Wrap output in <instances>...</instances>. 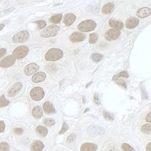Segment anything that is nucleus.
I'll list each match as a JSON object with an SVG mask.
<instances>
[{
  "mask_svg": "<svg viewBox=\"0 0 151 151\" xmlns=\"http://www.w3.org/2000/svg\"><path fill=\"white\" fill-rule=\"evenodd\" d=\"M109 24L111 27L118 30H122L124 28V24L121 20L114 19V18H111L109 20Z\"/></svg>",
  "mask_w": 151,
  "mask_h": 151,
  "instance_id": "nucleus-12",
  "label": "nucleus"
},
{
  "mask_svg": "<svg viewBox=\"0 0 151 151\" xmlns=\"http://www.w3.org/2000/svg\"><path fill=\"white\" fill-rule=\"evenodd\" d=\"M63 55V52L61 50L57 48H52L47 51L45 58L46 61H55L61 59Z\"/></svg>",
  "mask_w": 151,
  "mask_h": 151,
  "instance_id": "nucleus-1",
  "label": "nucleus"
},
{
  "mask_svg": "<svg viewBox=\"0 0 151 151\" xmlns=\"http://www.w3.org/2000/svg\"><path fill=\"white\" fill-rule=\"evenodd\" d=\"M62 15L61 14H56L51 16L49 19L50 23H52L58 24L62 19Z\"/></svg>",
  "mask_w": 151,
  "mask_h": 151,
  "instance_id": "nucleus-23",
  "label": "nucleus"
},
{
  "mask_svg": "<svg viewBox=\"0 0 151 151\" xmlns=\"http://www.w3.org/2000/svg\"><path fill=\"white\" fill-rule=\"evenodd\" d=\"M7 53V49L5 48L0 49V58L4 56Z\"/></svg>",
  "mask_w": 151,
  "mask_h": 151,
  "instance_id": "nucleus-40",
  "label": "nucleus"
},
{
  "mask_svg": "<svg viewBox=\"0 0 151 151\" xmlns=\"http://www.w3.org/2000/svg\"><path fill=\"white\" fill-rule=\"evenodd\" d=\"M96 23L92 20H84L79 24L78 29L82 32H88L94 30L96 28Z\"/></svg>",
  "mask_w": 151,
  "mask_h": 151,
  "instance_id": "nucleus-2",
  "label": "nucleus"
},
{
  "mask_svg": "<svg viewBox=\"0 0 151 151\" xmlns=\"http://www.w3.org/2000/svg\"><path fill=\"white\" fill-rule=\"evenodd\" d=\"M29 51V49L26 46H20L16 47L13 53V56L16 58L21 59L25 57L27 55Z\"/></svg>",
  "mask_w": 151,
  "mask_h": 151,
  "instance_id": "nucleus-6",
  "label": "nucleus"
},
{
  "mask_svg": "<svg viewBox=\"0 0 151 151\" xmlns=\"http://www.w3.org/2000/svg\"><path fill=\"white\" fill-rule=\"evenodd\" d=\"M16 58L13 55H8L0 61V67L8 68L14 64L16 62Z\"/></svg>",
  "mask_w": 151,
  "mask_h": 151,
  "instance_id": "nucleus-7",
  "label": "nucleus"
},
{
  "mask_svg": "<svg viewBox=\"0 0 151 151\" xmlns=\"http://www.w3.org/2000/svg\"><path fill=\"white\" fill-rule=\"evenodd\" d=\"M151 10L147 7H144L140 8L137 12V16L140 18H144L147 17L151 15Z\"/></svg>",
  "mask_w": 151,
  "mask_h": 151,
  "instance_id": "nucleus-16",
  "label": "nucleus"
},
{
  "mask_svg": "<svg viewBox=\"0 0 151 151\" xmlns=\"http://www.w3.org/2000/svg\"><path fill=\"white\" fill-rule=\"evenodd\" d=\"M40 67L35 63H31L25 67L24 72L27 76H30L39 69Z\"/></svg>",
  "mask_w": 151,
  "mask_h": 151,
  "instance_id": "nucleus-10",
  "label": "nucleus"
},
{
  "mask_svg": "<svg viewBox=\"0 0 151 151\" xmlns=\"http://www.w3.org/2000/svg\"><path fill=\"white\" fill-rule=\"evenodd\" d=\"M60 29V28L57 25H49L41 32L40 35L43 38H49L56 36Z\"/></svg>",
  "mask_w": 151,
  "mask_h": 151,
  "instance_id": "nucleus-3",
  "label": "nucleus"
},
{
  "mask_svg": "<svg viewBox=\"0 0 151 151\" xmlns=\"http://www.w3.org/2000/svg\"><path fill=\"white\" fill-rule=\"evenodd\" d=\"M5 25L4 24H1L0 25V31H1V30H2V29L5 27Z\"/></svg>",
  "mask_w": 151,
  "mask_h": 151,
  "instance_id": "nucleus-44",
  "label": "nucleus"
},
{
  "mask_svg": "<svg viewBox=\"0 0 151 151\" xmlns=\"http://www.w3.org/2000/svg\"><path fill=\"white\" fill-rule=\"evenodd\" d=\"M116 83H117L118 84L120 85L122 87H124L125 89H126V83L125 82L124 80H118V81H116Z\"/></svg>",
  "mask_w": 151,
  "mask_h": 151,
  "instance_id": "nucleus-38",
  "label": "nucleus"
},
{
  "mask_svg": "<svg viewBox=\"0 0 151 151\" xmlns=\"http://www.w3.org/2000/svg\"><path fill=\"white\" fill-rule=\"evenodd\" d=\"M86 37H87V35L85 34L80 32H75L69 36V39L71 42L75 43V42H83Z\"/></svg>",
  "mask_w": 151,
  "mask_h": 151,
  "instance_id": "nucleus-8",
  "label": "nucleus"
},
{
  "mask_svg": "<svg viewBox=\"0 0 151 151\" xmlns=\"http://www.w3.org/2000/svg\"><path fill=\"white\" fill-rule=\"evenodd\" d=\"M14 9H15V8H9V9H7V10H5L4 11V13H9L10 12L12 11H13Z\"/></svg>",
  "mask_w": 151,
  "mask_h": 151,
  "instance_id": "nucleus-43",
  "label": "nucleus"
},
{
  "mask_svg": "<svg viewBox=\"0 0 151 151\" xmlns=\"http://www.w3.org/2000/svg\"><path fill=\"white\" fill-rule=\"evenodd\" d=\"M14 132L16 134L20 135L23 133V130L20 128H16L14 129Z\"/></svg>",
  "mask_w": 151,
  "mask_h": 151,
  "instance_id": "nucleus-37",
  "label": "nucleus"
},
{
  "mask_svg": "<svg viewBox=\"0 0 151 151\" xmlns=\"http://www.w3.org/2000/svg\"><path fill=\"white\" fill-rule=\"evenodd\" d=\"M43 123L47 126H52L55 124V122L52 118H46L43 120Z\"/></svg>",
  "mask_w": 151,
  "mask_h": 151,
  "instance_id": "nucleus-28",
  "label": "nucleus"
},
{
  "mask_svg": "<svg viewBox=\"0 0 151 151\" xmlns=\"http://www.w3.org/2000/svg\"><path fill=\"white\" fill-rule=\"evenodd\" d=\"M97 148L98 147L96 144L87 143L81 145L80 150L81 151H96Z\"/></svg>",
  "mask_w": 151,
  "mask_h": 151,
  "instance_id": "nucleus-17",
  "label": "nucleus"
},
{
  "mask_svg": "<svg viewBox=\"0 0 151 151\" xmlns=\"http://www.w3.org/2000/svg\"><path fill=\"white\" fill-rule=\"evenodd\" d=\"M104 56L98 53H94L92 55L91 58L95 62H98L102 60Z\"/></svg>",
  "mask_w": 151,
  "mask_h": 151,
  "instance_id": "nucleus-26",
  "label": "nucleus"
},
{
  "mask_svg": "<svg viewBox=\"0 0 151 151\" xmlns=\"http://www.w3.org/2000/svg\"><path fill=\"white\" fill-rule=\"evenodd\" d=\"M76 16L73 13H68L65 16L63 20V23L66 26L68 27L72 25L76 20Z\"/></svg>",
  "mask_w": 151,
  "mask_h": 151,
  "instance_id": "nucleus-14",
  "label": "nucleus"
},
{
  "mask_svg": "<svg viewBox=\"0 0 151 151\" xmlns=\"http://www.w3.org/2000/svg\"><path fill=\"white\" fill-rule=\"evenodd\" d=\"M31 98L35 101H39L42 99L45 95L43 89L41 87H35L30 92Z\"/></svg>",
  "mask_w": 151,
  "mask_h": 151,
  "instance_id": "nucleus-5",
  "label": "nucleus"
},
{
  "mask_svg": "<svg viewBox=\"0 0 151 151\" xmlns=\"http://www.w3.org/2000/svg\"><path fill=\"white\" fill-rule=\"evenodd\" d=\"M43 109L47 114H52L55 113V110L52 103L47 101L43 105Z\"/></svg>",
  "mask_w": 151,
  "mask_h": 151,
  "instance_id": "nucleus-18",
  "label": "nucleus"
},
{
  "mask_svg": "<svg viewBox=\"0 0 151 151\" xmlns=\"http://www.w3.org/2000/svg\"><path fill=\"white\" fill-rule=\"evenodd\" d=\"M139 23V20L136 17H132L128 19L126 22V27L128 29H132L136 27Z\"/></svg>",
  "mask_w": 151,
  "mask_h": 151,
  "instance_id": "nucleus-13",
  "label": "nucleus"
},
{
  "mask_svg": "<svg viewBox=\"0 0 151 151\" xmlns=\"http://www.w3.org/2000/svg\"><path fill=\"white\" fill-rule=\"evenodd\" d=\"M92 83V81H91V83H90L88 84L87 85V86H86V87H88V86H90V85Z\"/></svg>",
  "mask_w": 151,
  "mask_h": 151,
  "instance_id": "nucleus-45",
  "label": "nucleus"
},
{
  "mask_svg": "<svg viewBox=\"0 0 151 151\" xmlns=\"http://www.w3.org/2000/svg\"><path fill=\"white\" fill-rule=\"evenodd\" d=\"M44 147V145L42 142L41 141H36L33 143L31 146L32 151H42Z\"/></svg>",
  "mask_w": 151,
  "mask_h": 151,
  "instance_id": "nucleus-20",
  "label": "nucleus"
},
{
  "mask_svg": "<svg viewBox=\"0 0 151 151\" xmlns=\"http://www.w3.org/2000/svg\"><path fill=\"white\" fill-rule=\"evenodd\" d=\"M94 100H95V102L96 103V104H98V105L100 104L99 95L97 93L95 94V95H94Z\"/></svg>",
  "mask_w": 151,
  "mask_h": 151,
  "instance_id": "nucleus-39",
  "label": "nucleus"
},
{
  "mask_svg": "<svg viewBox=\"0 0 151 151\" xmlns=\"http://www.w3.org/2000/svg\"><path fill=\"white\" fill-rule=\"evenodd\" d=\"M122 148L125 151H135L131 145L126 143H123L121 145Z\"/></svg>",
  "mask_w": 151,
  "mask_h": 151,
  "instance_id": "nucleus-32",
  "label": "nucleus"
},
{
  "mask_svg": "<svg viewBox=\"0 0 151 151\" xmlns=\"http://www.w3.org/2000/svg\"><path fill=\"white\" fill-rule=\"evenodd\" d=\"M76 139V134L72 133V134H71V135L68 137L67 141L68 143H72V142H73V141H75Z\"/></svg>",
  "mask_w": 151,
  "mask_h": 151,
  "instance_id": "nucleus-35",
  "label": "nucleus"
},
{
  "mask_svg": "<svg viewBox=\"0 0 151 151\" xmlns=\"http://www.w3.org/2000/svg\"><path fill=\"white\" fill-rule=\"evenodd\" d=\"M10 102L9 100L6 99L4 95H2L0 97V107H5L9 105Z\"/></svg>",
  "mask_w": 151,
  "mask_h": 151,
  "instance_id": "nucleus-25",
  "label": "nucleus"
},
{
  "mask_svg": "<svg viewBox=\"0 0 151 151\" xmlns=\"http://www.w3.org/2000/svg\"><path fill=\"white\" fill-rule=\"evenodd\" d=\"M141 131L144 133H147V134L151 133V125L149 124H147L143 126L141 128Z\"/></svg>",
  "mask_w": 151,
  "mask_h": 151,
  "instance_id": "nucleus-30",
  "label": "nucleus"
},
{
  "mask_svg": "<svg viewBox=\"0 0 151 151\" xmlns=\"http://www.w3.org/2000/svg\"><path fill=\"white\" fill-rule=\"evenodd\" d=\"M9 145L7 142H2L0 143V151H8Z\"/></svg>",
  "mask_w": 151,
  "mask_h": 151,
  "instance_id": "nucleus-31",
  "label": "nucleus"
},
{
  "mask_svg": "<svg viewBox=\"0 0 151 151\" xmlns=\"http://www.w3.org/2000/svg\"><path fill=\"white\" fill-rule=\"evenodd\" d=\"M36 132L40 136L44 137H45L48 133V130L45 126H39L36 129Z\"/></svg>",
  "mask_w": 151,
  "mask_h": 151,
  "instance_id": "nucleus-22",
  "label": "nucleus"
},
{
  "mask_svg": "<svg viewBox=\"0 0 151 151\" xmlns=\"http://www.w3.org/2000/svg\"><path fill=\"white\" fill-rule=\"evenodd\" d=\"M103 116L106 120L110 121H113L114 120V117L108 112L104 111L103 112Z\"/></svg>",
  "mask_w": 151,
  "mask_h": 151,
  "instance_id": "nucleus-33",
  "label": "nucleus"
},
{
  "mask_svg": "<svg viewBox=\"0 0 151 151\" xmlns=\"http://www.w3.org/2000/svg\"><path fill=\"white\" fill-rule=\"evenodd\" d=\"M121 32L120 30L115 29H111L106 32L105 38L108 41L115 40L121 35Z\"/></svg>",
  "mask_w": 151,
  "mask_h": 151,
  "instance_id": "nucleus-9",
  "label": "nucleus"
},
{
  "mask_svg": "<svg viewBox=\"0 0 151 151\" xmlns=\"http://www.w3.org/2000/svg\"><path fill=\"white\" fill-rule=\"evenodd\" d=\"M32 116L35 119H39L43 115V111L40 106H36L34 107L32 111Z\"/></svg>",
  "mask_w": 151,
  "mask_h": 151,
  "instance_id": "nucleus-19",
  "label": "nucleus"
},
{
  "mask_svg": "<svg viewBox=\"0 0 151 151\" xmlns=\"http://www.w3.org/2000/svg\"><path fill=\"white\" fill-rule=\"evenodd\" d=\"M30 34L27 30H22L16 34L13 37V41L15 43H23L28 40Z\"/></svg>",
  "mask_w": 151,
  "mask_h": 151,
  "instance_id": "nucleus-4",
  "label": "nucleus"
},
{
  "mask_svg": "<svg viewBox=\"0 0 151 151\" xmlns=\"http://www.w3.org/2000/svg\"><path fill=\"white\" fill-rule=\"evenodd\" d=\"M129 77L128 74L126 71H123L120 73H117L113 76V80L114 81L117 80L121 77H125L128 78Z\"/></svg>",
  "mask_w": 151,
  "mask_h": 151,
  "instance_id": "nucleus-24",
  "label": "nucleus"
},
{
  "mask_svg": "<svg viewBox=\"0 0 151 151\" xmlns=\"http://www.w3.org/2000/svg\"><path fill=\"white\" fill-rule=\"evenodd\" d=\"M145 120H146V121L148 122H150L151 123V112L149 113V114H148L147 115V117L145 118Z\"/></svg>",
  "mask_w": 151,
  "mask_h": 151,
  "instance_id": "nucleus-41",
  "label": "nucleus"
},
{
  "mask_svg": "<svg viewBox=\"0 0 151 151\" xmlns=\"http://www.w3.org/2000/svg\"><path fill=\"white\" fill-rule=\"evenodd\" d=\"M98 40V35L96 33H92L89 35V42L90 44H95Z\"/></svg>",
  "mask_w": 151,
  "mask_h": 151,
  "instance_id": "nucleus-27",
  "label": "nucleus"
},
{
  "mask_svg": "<svg viewBox=\"0 0 151 151\" xmlns=\"http://www.w3.org/2000/svg\"><path fill=\"white\" fill-rule=\"evenodd\" d=\"M68 126L67 125V124L65 122H64L62 125V128L61 129V131L59 132V134L64 133L68 130Z\"/></svg>",
  "mask_w": 151,
  "mask_h": 151,
  "instance_id": "nucleus-34",
  "label": "nucleus"
},
{
  "mask_svg": "<svg viewBox=\"0 0 151 151\" xmlns=\"http://www.w3.org/2000/svg\"><path fill=\"white\" fill-rule=\"evenodd\" d=\"M35 23H36L38 26V30H42V28L45 27L47 25L46 22L44 20H38L34 22Z\"/></svg>",
  "mask_w": 151,
  "mask_h": 151,
  "instance_id": "nucleus-29",
  "label": "nucleus"
},
{
  "mask_svg": "<svg viewBox=\"0 0 151 151\" xmlns=\"http://www.w3.org/2000/svg\"><path fill=\"white\" fill-rule=\"evenodd\" d=\"M151 143L150 142L147 145L146 147V151H151Z\"/></svg>",
  "mask_w": 151,
  "mask_h": 151,
  "instance_id": "nucleus-42",
  "label": "nucleus"
},
{
  "mask_svg": "<svg viewBox=\"0 0 151 151\" xmlns=\"http://www.w3.org/2000/svg\"><path fill=\"white\" fill-rule=\"evenodd\" d=\"M114 8V4L113 3H108L106 4L102 8V12L103 14L108 15L113 11Z\"/></svg>",
  "mask_w": 151,
  "mask_h": 151,
  "instance_id": "nucleus-21",
  "label": "nucleus"
},
{
  "mask_svg": "<svg viewBox=\"0 0 151 151\" xmlns=\"http://www.w3.org/2000/svg\"><path fill=\"white\" fill-rule=\"evenodd\" d=\"M5 129V124L4 121H0V133L4 132Z\"/></svg>",
  "mask_w": 151,
  "mask_h": 151,
  "instance_id": "nucleus-36",
  "label": "nucleus"
},
{
  "mask_svg": "<svg viewBox=\"0 0 151 151\" xmlns=\"http://www.w3.org/2000/svg\"><path fill=\"white\" fill-rule=\"evenodd\" d=\"M46 78V75L45 73L42 72H40L35 73L33 76L32 78V80L33 83H41L44 81Z\"/></svg>",
  "mask_w": 151,
  "mask_h": 151,
  "instance_id": "nucleus-15",
  "label": "nucleus"
},
{
  "mask_svg": "<svg viewBox=\"0 0 151 151\" xmlns=\"http://www.w3.org/2000/svg\"><path fill=\"white\" fill-rule=\"evenodd\" d=\"M23 85L20 82L16 83L12 86L11 88L8 91V95L9 97H13L18 94L22 89Z\"/></svg>",
  "mask_w": 151,
  "mask_h": 151,
  "instance_id": "nucleus-11",
  "label": "nucleus"
}]
</instances>
